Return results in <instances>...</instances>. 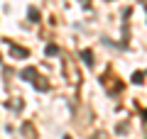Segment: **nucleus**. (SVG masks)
<instances>
[{
  "label": "nucleus",
  "instance_id": "1",
  "mask_svg": "<svg viewBox=\"0 0 147 139\" xmlns=\"http://www.w3.org/2000/svg\"><path fill=\"white\" fill-rule=\"evenodd\" d=\"M132 83H135V86H142V83H145V71H135L132 73Z\"/></svg>",
  "mask_w": 147,
  "mask_h": 139
},
{
  "label": "nucleus",
  "instance_id": "2",
  "mask_svg": "<svg viewBox=\"0 0 147 139\" xmlns=\"http://www.w3.org/2000/svg\"><path fill=\"white\" fill-rule=\"evenodd\" d=\"M12 56H27V49H22V46H12Z\"/></svg>",
  "mask_w": 147,
  "mask_h": 139
},
{
  "label": "nucleus",
  "instance_id": "3",
  "mask_svg": "<svg viewBox=\"0 0 147 139\" xmlns=\"http://www.w3.org/2000/svg\"><path fill=\"white\" fill-rule=\"evenodd\" d=\"M81 59H84V61L88 63V66H91V63H93V54H91L88 49H86V51H81Z\"/></svg>",
  "mask_w": 147,
  "mask_h": 139
},
{
  "label": "nucleus",
  "instance_id": "4",
  "mask_svg": "<svg viewBox=\"0 0 147 139\" xmlns=\"http://www.w3.org/2000/svg\"><path fill=\"white\" fill-rule=\"evenodd\" d=\"M34 76H37L34 68H25V71H22V78H27V81H30V78H34Z\"/></svg>",
  "mask_w": 147,
  "mask_h": 139
},
{
  "label": "nucleus",
  "instance_id": "5",
  "mask_svg": "<svg viewBox=\"0 0 147 139\" xmlns=\"http://www.w3.org/2000/svg\"><path fill=\"white\" fill-rule=\"evenodd\" d=\"M47 54H49V56H57V54H59V46L49 44V46H47Z\"/></svg>",
  "mask_w": 147,
  "mask_h": 139
},
{
  "label": "nucleus",
  "instance_id": "6",
  "mask_svg": "<svg viewBox=\"0 0 147 139\" xmlns=\"http://www.w3.org/2000/svg\"><path fill=\"white\" fill-rule=\"evenodd\" d=\"M30 20H32V22H37V20H39V12H37L34 7H30Z\"/></svg>",
  "mask_w": 147,
  "mask_h": 139
}]
</instances>
